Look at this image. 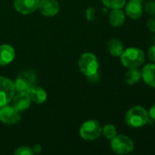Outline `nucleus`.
I'll return each mask as SVG.
<instances>
[{
    "instance_id": "obj_1",
    "label": "nucleus",
    "mask_w": 155,
    "mask_h": 155,
    "mask_svg": "<svg viewBox=\"0 0 155 155\" xmlns=\"http://www.w3.org/2000/svg\"><path fill=\"white\" fill-rule=\"evenodd\" d=\"M149 120L148 110L140 105H136L129 109L124 117L125 123L129 127L134 129L145 126L149 122Z\"/></svg>"
},
{
    "instance_id": "obj_2",
    "label": "nucleus",
    "mask_w": 155,
    "mask_h": 155,
    "mask_svg": "<svg viewBox=\"0 0 155 155\" xmlns=\"http://www.w3.org/2000/svg\"><path fill=\"white\" fill-rule=\"evenodd\" d=\"M120 57L121 64L127 68H134L140 67L145 61L144 52L139 48H129L123 50Z\"/></svg>"
},
{
    "instance_id": "obj_3",
    "label": "nucleus",
    "mask_w": 155,
    "mask_h": 155,
    "mask_svg": "<svg viewBox=\"0 0 155 155\" xmlns=\"http://www.w3.org/2000/svg\"><path fill=\"white\" fill-rule=\"evenodd\" d=\"M79 68L87 78H94L98 75L99 61L97 57L91 52H85L79 59Z\"/></svg>"
},
{
    "instance_id": "obj_4",
    "label": "nucleus",
    "mask_w": 155,
    "mask_h": 155,
    "mask_svg": "<svg viewBox=\"0 0 155 155\" xmlns=\"http://www.w3.org/2000/svg\"><path fill=\"white\" fill-rule=\"evenodd\" d=\"M37 75L33 70H25L20 73L14 82L15 90L17 92H29L36 87Z\"/></svg>"
},
{
    "instance_id": "obj_5",
    "label": "nucleus",
    "mask_w": 155,
    "mask_h": 155,
    "mask_svg": "<svg viewBox=\"0 0 155 155\" xmlns=\"http://www.w3.org/2000/svg\"><path fill=\"white\" fill-rule=\"evenodd\" d=\"M110 148L119 155H127L134 150V142L126 135L117 134L110 140Z\"/></svg>"
},
{
    "instance_id": "obj_6",
    "label": "nucleus",
    "mask_w": 155,
    "mask_h": 155,
    "mask_svg": "<svg viewBox=\"0 0 155 155\" xmlns=\"http://www.w3.org/2000/svg\"><path fill=\"white\" fill-rule=\"evenodd\" d=\"M102 132V127L98 120H89L80 128V136L85 140H94L100 138Z\"/></svg>"
},
{
    "instance_id": "obj_7",
    "label": "nucleus",
    "mask_w": 155,
    "mask_h": 155,
    "mask_svg": "<svg viewBox=\"0 0 155 155\" xmlns=\"http://www.w3.org/2000/svg\"><path fill=\"white\" fill-rule=\"evenodd\" d=\"M15 92L14 82L6 77L0 76V108L11 102Z\"/></svg>"
},
{
    "instance_id": "obj_8",
    "label": "nucleus",
    "mask_w": 155,
    "mask_h": 155,
    "mask_svg": "<svg viewBox=\"0 0 155 155\" xmlns=\"http://www.w3.org/2000/svg\"><path fill=\"white\" fill-rule=\"evenodd\" d=\"M20 119L19 112L11 105H6L0 108V120L4 124L12 125L17 123Z\"/></svg>"
},
{
    "instance_id": "obj_9",
    "label": "nucleus",
    "mask_w": 155,
    "mask_h": 155,
    "mask_svg": "<svg viewBox=\"0 0 155 155\" xmlns=\"http://www.w3.org/2000/svg\"><path fill=\"white\" fill-rule=\"evenodd\" d=\"M39 0H15V9L23 15H29L34 13L38 8Z\"/></svg>"
},
{
    "instance_id": "obj_10",
    "label": "nucleus",
    "mask_w": 155,
    "mask_h": 155,
    "mask_svg": "<svg viewBox=\"0 0 155 155\" xmlns=\"http://www.w3.org/2000/svg\"><path fill=\"white\" fill-rule=\"evenodd\" d=\"M44 17H55L59 11V4L57 0H39L38 8Z\"/></svg>"
},
{
    "instance_id": "obj_11",
    "label": "nucleus",
    "mask_w": 155,
    "mask_h": 155,
    "mask_svg": "<svg viewBox=\"0 0 155 155\" xmlns=\"http://www.w3.org/2000/svg\"><path fill=\"white\" fill-rule=\"evenodd\" d=\"M12 106L18 111H25L27 110L31 105V98L28 92H18L11 101Z\"/></svg>"
},
{
    "instance_id": "obj_12",
    "label": "nucleus",
    "mask_w": 155,
    "mask_h": 155,
    "mask_svg": "<svg viewBox=\"0 0 155 155\" xmlns=\"http://www.w3.org/2000/svg\"><path fill=\"white\" fill-rule=\"evenodd\" d=\"M140 72H141V79L143 80L144 83L147 86L155 89V64L154 63L146 64L142 68Z\"/></svg>"
},
{
    "instance_id": "obj_13",
    "label": "nucleus",
    "mask_w": 155,
    "mask_h": 155,
    "mask_svg": "<svg viewBox=\"0 0 155 155\" xmlns=\"http://www.w3.org/2000/svg\"><path fill=\"white\" fill-rule=\"evenodd\" d=\"M143 13V7L141 2L139 1H131L130 0V2L126 5L125 7V14L128 16L130 18L133 20H137L141 18Z\"/></svg>"
},
{
    "instance_id": "obj_14",
    "label": "nucleus",
    "mask_w": 155,
    "mask_h": 155,
    "mask_svg": "<svg viewBox=\"0 0 155 155\" xmlns=\"http://www.w3.org/2000/svg\"><path fill=\"white\" fill-rule=\"evenodd\" d=\"M16 57L15 49L12 46L8 44L0 45V66L10 64Z\"/></svg>"
},
{
    "instance_id": "obj_15",
    "label": "nucleus",
    "mask_w": 155,
    "mask_h": 155,
    "mask_svg": "<svg viewBox=\"0 0 155 155\" xmlns=\"http://www.w3.org/2000/svg\"><path fill=\"white\" fill-rule=\"evenodd\" d=\"M125 13L122 11L121 8L111 9L109 15V22L114 28H120L124 25L125 23Z\"/></svg>"
},
{
    "instance_id": "obj_16",
    "label": "nucleus",
    "mask_w": 155,
    "mask_h": 155,
    "mask_svg": "<svg viewBox=\"0 0 155 155\" xmlns=\"http://www.w3.org/2000/svg\"><path fill=\"white\" fill-rule=\"evenodd\" d=\"M31 101L37 104H42L47 101L48 98V94L46 92V91L44 89H42L41 87L36 86L34 87L29 92H28Z\"/></svg>"
},
{
    "instance_id": "obj_17",
    "label": "nucleus",
    "mask_w": 155,
    "mask_h": 155,
    "mask_svg": "<svg viewBox=\"0 0 155 155\" xmlns=\"http://www.w3.org/2000/svg\"><path fill=\"white\" fill-rule=\"evenodd\" d=\"M108 50L110 54L113 57H120L124 48H123V44L120 39L117 38H111L108 42Z\"/></svg>"
},
{
    "instance_id": "obj_18",
    "label": "nucleus",
    "mask_w": 155,
    "mask_h": 155,
    "mask_svg": "<svg viewBox=\"0 0 155 155\" xmlns=\"http://www.w3.org/2000/svg\"><path fill=\"white\" fill-rule=\"evenodd\" d=\"M141 79V72L138 68H129V70L125 74V81L129 85L137 84Z\"/></svg>"
},
{
    "instance_id": "obj_19",
    "label": "nucleus",
    "mask_w": 155,
    "mask_h": 155,
    "mask_svg": "<svg viewBox=\"0 0 155 155\" xmlns=\"http://www.w3.org/2000/svg\"><path fill=\"white\" fill-rule=\"evenodd\" d=\"M102 4L110 8V9H117V8H122L125 4L126 0H101Z\"/></svg>"
},
{
    "instance_id": "obj_20",
    "label": "nucleus",
    "mask_w": 155,
    "mask_h": 155,
    "mask_svg": "<svg viewBox=\"0 0 155 155\" xmlns=\"http://www.w3.org/2000/svg\"><path fill=\"white\" fill-rule=\"evenodd\" d=\"M101 134H103V136L108 139V140H111L113 139L118 133H117V130L116 127L112 124H106L103 128H102V132Z\"/></svg>"
},
{
    "instance_id": "obj_21",
    "label": "nucleus",
    "mask_w": 155,
    "mask_h": 155,
    "mask_svg": "<svg viewBox=\"0 0 155 155\" xmlns=\"http://www.w3.org/2000/svg\"><path fill=\"white\" fill-rule=\"evenodd\" d=\"M14 155H35V153L33 152L32 148L28 146H21L16 149Z\"/></svg>"
},
{
    "instance_id": "obj_22",
    "label": "nucleus",
    "mask_w": 155,
    "mask_h": 155,
    "mask_svg": "<svg viewBox=\"0 0 155 155\" xmlns=\"http://www.w3.org/2000/svg\"><path fill=\"white\" fill-rule=\"evenodd\" d=\"M144 10L149 16L155 17V0H150V1L146 2L144 5Z\"/></svg>"
},
{
    "instance_id": "obj_23",
    "label": "nucleus",
    "mask_w": 155,
    "mask_h": 155,
    "mask_svg": "<svg viewBox=\"0 0 155 155\" xmlns=\"http://www.w3.org/2000/svg\"><path fill=\"white\" fill-rule=\"evenodd\" d=\"M147 28L149 29L150 32L155 34V17H150L146 23Z\"/></svg>"
},
{
    "instance_id": "obj_24",
    "label": "nucleus",
    "mask_w": 155,
    "mask_h": 155,
    "mask_svg": "<svg viewBox=\"0 0 155 155\" xmlns=\"http://www.w3.org/2000/svg\"><path fill=\"white\" fill-rule=\"evenodd\" d=\"M147 55H148V58L150 61L155 62V44H153L151 47L149 48L148 52H147Z\"/></svg>"
},
{
    "instance_id": "obj_25",
    "label": "nucleus",
    "mask_w": 155,
    "mask_h": 155,
    "mask_svg": "<svg viewBox=\"0 0 155 155\" xmlns=\"http://www.w3.org/2000/svg\"><path fill=\"white\" fill-rule=\"evenodd\" d=\"M148 115L149 118L152 120H155V103L150 108V110H148Z\"/></svg>"
},
{
    "instance_id": "obj_26",
    "label": "nucleus",
    "mask_w": 155,
    "mask_h": 155,
    "mask_svg": "<svg viewBox=\"0 0 155 155\" xmlns=\"http://www.w3.org/2000/svg\"><path fill=\"white\" fill-rule=\"evenodd\" d=\"M32 150H33V152H34L35 154L40 153L41 150H42V148H41V146H40L39 144H37V145H35V146L32 148Z\"/></svg>"
},
{
    "instance_id": "obj_27",
    "label": "nucleus",
    "mask_w": 155,
    "mask_h": 155,
    "mask_svg": "<svg viewBox=\"0 0 155 155\" xmlns=\"http://www.w3.org/2000/svg\"><path fill=\"white\" fill-rule=\"evenodd\" d=\"M131 1H139V2H141L142 0H131Z\"/></svg>"
},
{
    "instance_id": "obj_28",
    "label": "nucleus",
    "mask_w": 155,
    "mask_h": 155,
    "mask_svg": "<svg viewBox=\"0 0 155 155\" xmlns=\"http://www.w3.org/2000/svg\"><path fill=\"white\" fill-rule=\"evenodd\" d=\"M153 42H154V44H155V37H154V38H153Z\"/></svg>"
}]
</instances>
